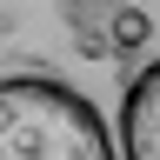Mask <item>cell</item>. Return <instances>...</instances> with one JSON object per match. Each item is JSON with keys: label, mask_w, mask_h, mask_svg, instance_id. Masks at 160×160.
<instances>
[{"label": "cell", "mask_w": 160, "mask_h": 160, "mask_svg": "<svg viewBox=\"0 0 160 160\" xmlns=\"http://www.w3.org/2000/svg\"><path fill=\"white\" fill-rule=\"evenodd\" d=\"M107 153L120 147L80 87L47 73L0 80V160H107Z\"/></svg>", "instance_id": "obj_1"}, {"label": "cell", "mask_w": 160, "mask_h": 160, "mask_svg": "<svg viewBox=\"0 0 160 160\" xmlns=\"http://www.w3.org/2000/svg\"><path fill=\"white\" fill-rule=\"evenodd\" d=\"M120 153L133 160H160V67L133 80L127 107H120Z\"/></svg>", "instance_id": "obj_2"}, {"label": "cell", "mask_w": 160, "mask_h": 160, "mask_svg": "<svg viewBox=\"0 0 160 160\" xmlns=\"http://www.w3.org/2000/svg\"><path fill=\"white\" fill-rule=\"evenodd\" d=\"M60 20L87 60H113V0H60Z\"/></svg>", "instance_id": "obj_3"}, {"label": "cell", "mask_w": 160, "mask_h": 160, "mask_svg": "<svg viewBox=\"0 0 160 160\" xmlns=\"http://www.w3.org/2000/svg\"><path fill=\"white\" fill-rule=\"evenodd\" d=\"M147 40H153V20H147V7H133V0H113V53L147 47Z\"/></svg>", "instance_id": "obj_4"}]
</instances>
